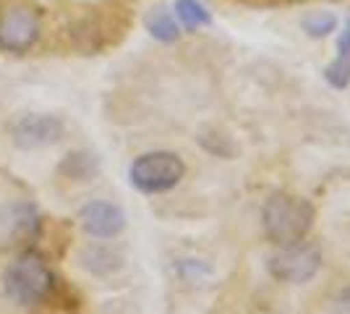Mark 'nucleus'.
I'll use <instances>...</instances> for the list:
<instances>
[{"mask_svg": "<svg viewBox=\"0 0 350 314\" xmlns=\"http://www.w3.org/2000/svg\"><path fill=\"white\" fill-rule=\"evenodd\" d=\"M317 218L314 205L298 194L278 192L272 194L262 207V225L267 239L275 246H293L308 236Z\"/></svg>", "mask_w": 350, "mask_h": 314, "instance_id": "f257e3e1", "label": "nucleus"}, {"mask_svg": "<svg viewBox=\"0 0 350 314\" xmlns=\"http://www.w3.org/2000/svg\"><path fill=\"white\" fill-rule=\"evenodd\" d=\"M3 285H5V293L16 304L37 306L42 301L53 299V293L58 288V278L50 270L47 259L40 252L29 249V252H24L11 267L5 270Z\"/></svg>", "mask_w": 350, "mask_h": 314, "instance_id": "f03ea898", "label": "nucleus"}, {"mask_svg": "<svg viewBox=\"0 0 350 314\" xmlns=\"http://www.w3.org/2000/svg\"><path fill=\"white\" fill-rule=\"evenodd\" d=\"M186 176V165L175 152H146L136 157L129 170L131 183L142 194H162L170 192Z\"/></svg>", "mask_w": 350, "mask_h": 314, "instance_id": "7ed1b4c3", "label": "nucleus"}, {"mask_svg": "<svg viewBox=\"0 0 350 314\" xmlns=\"http://www.w3.org/2000/svg\"><path fill=\"white\" fill-rule=\"evenodd\" d=\"M40 40V14L29 3L16 0L0 14V50L27 53Z\"/></svg>", "mask_w": 350, "mask_h": 314, "instance_id": "20e7f679", "label": "nucleus"}, {"mask_svg": "<svg viewBox=\"0 0 350 314\" xmlns=\"http://www.w3.org/2000/svg\"><path fill=\"white\" fill-rule=\"evenodd\" d=\"M269 275L280 283L301 285L308 283L321 270V254L308 246V244H293V246H280L278 254L269 257L267 262Z\"/></svg>", "mask_w": 350, "mask_h": 314, "instance_id": "39448f33", "label": "nucleus"}, {"mask_svg": "<svg viewBox=\"0 0 350 314\" xmlns=\"http://www.w3.org/2000/svg\"><path fill=\"white\" fill-rule=\"evenodd\" d=\"M42 233V218L29 202H14L0 209V246L31 244Z\"/></svg>", "mask_w": 350, "mask_h": 314, "instance_id": "423d86ee", "label": "nucleus"}, {"mask_svg": "<svg viewBox=\"0 0 350 314\" xmlns=\"http://www.w3.org/2000/svg\"><path fill=\"white\" fill-rule=\"evenodd\" d=\"M79 223L94 239H116L118 233H123V228H126V215L113 202L94 199V202H87L79 209Z\"/></svg>", "mask_w": 350, "mask_h": 314, "instance_id": "0eeeda50", "label": "nucleus"}, {"mask_svg": "<svg viewBox=\"0 0 350 314\" xmlns=\"http://www.w3.org/2000/svg\"><path fill=\"white\" fill-rule=\"evenodd\" d=\"M14 142L18 147H27V150H40L47 144H55L63 134V123L55 116H40V113H29V116H21L11 129Z\"/></svg>", "mask_w": 350, "mask_h": 314, "instance_id": "6e6552de", "label": "nucleus"}, {"mask_svg": "<svg viewBox=\"0 0 350 314\" xmlns=\"http://www.w3.org/2000/svg\"><path fill=\"white\" fill-rule=\"evenodd\" d=\"M324 79H327L329 87H335V90H345L350 84V18L345 21L342 31H340L337 55H335V60L324 68Z\"/></svg>", "mask_w": 350, "mask_h": 314, "instance_id": "1a4fd4ad", "label": "nucleus"}, {"mask_svg": "<svg viewBox=\"0 0 350 314\" xmlns=\"http://www.w3.org/2000/svg\"><path fill=\"white\" fill-rule=\"evenodd\" d=\"M146 24V31L154 37V40H160V42H175L178 37H180V27H178V21H175V16L167 11V8H152L144 18Z\"/></svg>", "mask_w": 350, "mask_h": 314, "instance_id": "9d476101", "label": "nucleus"}, {"mask_svg": "<svg viewBox=\"0 0 350 314\" xmlns=\"http://www.w3.org/2000/svg\"><path fill=\"white\" fill-rule=\"evenodd\" d=\"M175 18L191 31L204 29L212 24V14L202 0H175Z\"/></svg>", "mask_w": 350, "mask_h": 314, "instance_id": "9b49d317", "label": "nucleus"}, {"mask_svg": "<svg viewBox=\"0 0 350 314\" xmlns=\"http://www.w3.org/2000/svg\"><path fill=\"white\" fill-rule=\"evenodd\" d=\"M304 29L308 31V37H327L329 31L337 29V16L327 14V11H319V14H311L304 18Z\"/></svg>", "mask_w": 350, "mask_h": 314, "instance_id": "f8f14e48", "label": "nucleus"}, {"mask_svg": "<svg viewBox=\"0 0 350 314\" xmlns=\"http://www.w3.org/2000/svg\"><path fill=\"white\" fill-rule=\"evenodd\" d=\"M94 170H97V165L89 155H68L66 163L60 165V173H66L71 179H89Z\"/></svg>", "mask_w": 350, "mask_h": 314, "instance_id": "ddd939ff", "label": "nucleus"}]
</instances>
